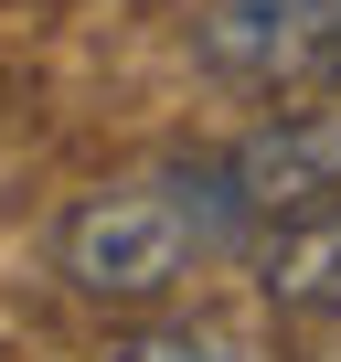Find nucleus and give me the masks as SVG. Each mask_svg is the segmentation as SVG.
<instances>
[{"label":"nucleus","instance_id":"nucleus-1","mask_svg":"<svg viewBox=\"0 0 341 362\" xmlns=\"http://www.w3.org/2000/svg\"><path fill=\"white\" fill-rule=\"evenodd\" d=\"M235 214H256V203L235 192V160L107 181V192H86V203L64 214V277H75V298H96V309H149V298L182 288V267H192Z\"/></svg>","mask_w":341,"mask_h":362},{"label":"nucleus","instance_id":"nucleus-2","mask_svg":"<svg viewBox=\"0 0 341 362\" xmlns=\"http://www.w3.org/2000/svg\"><path fill=\"white\" fill-rule=\"evenodd\" d=\"M192 43L235 86H288L309 64H341V0H214Z\"/></svg>","mask_w":341,"mask_h":362},{"label":"nucleus","instance_id":"nucleus-3","mask_svg":"<svg viewBox=\"0 0 341 362\" xmlns=\"http://www.w3.org/2000/svg\"><path fill=\"white\" fill-rule=\"evenodd\" d=\"M235 192H245L256 214H299V203L341 192V107H309V117H288V128H256V139L235 149Z\"/></svg>","mask_w":341,"mask_h":362},{"label":"nucleus","instance_id":"nucleus-4","mask_svg":"<svg viewBox=\"0 0 341 362\" xmlns=\"http://www.w3.org/2000/svg\"><path fill=\"white\" fill-rule=\"evenodd\" d=\"M256 288H267L277 309H309V320L341 309V192L277 214V235L256 245Z\"/></svg>","mask_w":341,"mask_h":362},{"label":"nucleus","instance_id":"nucleus-5","mask_svg":"<svg viewBox=\"0 0 341 362\" xmlns=\"http://www.w3.org/2000/svg\"><path fill=\"white\" fill-rule=\"evenodd\" d=\"M107 362H256L235 330H192V320H170V330H139V341H117Z\"/></svg>","mask_w":341,"mask_h":362}]
</instances>
